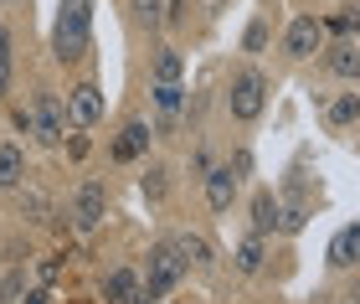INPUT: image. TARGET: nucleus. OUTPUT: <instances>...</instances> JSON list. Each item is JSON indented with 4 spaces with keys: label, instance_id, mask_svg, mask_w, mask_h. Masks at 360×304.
I'll return each mask as SVG.
<instances>
[{
    "label": "nucleus",
    "instance_id": "1",
    "mask_svg": "<svg viewBox=\"0 0 360 304\" xmlns=\"http://www.w3.org/2000/svg\"><path fill=\"white\" fill-rule=\"evenodd\" d=\"M88 26H93V0H62L57 15V57L77 62L88 52Z\"/></svg>",
    "mask_w": 360,
    "mask_h": 304
},
{
    "label": "nucleus",
    "instance_id": "2",
    "mask_svg": "<svg viewBox=\"0 0 360 304\" xmlns=\"http://www.w3.org/2000/svg\"><path fill=\"white\" fill-rule=\"evenodd\" d=\"M21 129L37 134L41 145H62V134H68V114H62V99H57V93H41L31 108H21Z\"/></svg>",
    "mask_w": 360,
    "mask_h": 304
},
{
    "label": "nucleus",
    "instance_id": "3",
    "mask_svg": "<svg viewBox=\"0 0 360 304\" xmlns=\"http://www.w3.org/2000/svg\"><path fill=\"white\" fill-rule=\"evenodd\" d=\"M180 274H186V263H180L175 243L155 248V253H150V274H144V294H139V304H144V299H165L175 284H180Z\"/></svg>",
    "mask_w": 360,
    "mask_h": 304
},
{
    "label": "nucleus",
    "instance_id": "4",
    "mask_svg": "<svg viewBox=\"0 0 360 304\" xmlns=\"http://www.w3.org/2000/svg\"><path fill=\"white\" fill-rule=\"evenodd\" d=\"M263 103H268V77L263 72H242L232 83V114L237 119H257Z\"/></svg>",
    "mask_w": 360,
    "mask_h": 304
},
{
    "label": "nucleus",
    "instance_id": "5",
    "mask_svg": "<svg viewBox=\"0 0 360 304\" xmlns=\"http://www.w3.org/2000/svg\"><path fill=\"white\" fill-rule=\"evenodd\" d=\"M103 186H98V181H88V186H77V196H72V222H77V227H83V232H93L98 227V222H103Z\"/></svg>",
    "mask_w": 360,
    "mask_h": 304
},
{
    "label": "nucleus",
    "instance_id": "6",
    "mask_svg": "<svg viewBox=\"0 0 360 304\" xmlns=\"http://www.w3.org/2000/svg\"><path fill=\"white\" fill-rule=\"evenodd\" d=\"M324 42V21H314V15H299V21L288 26V52L293 57H314Z\"/></svg>",
    "mask_w": 360,
    "mask_h": 304
},
{
    "label": "nucleus",
    "instance_id": "7",
    "mask_svg": "<svg viewBox=\"0 0 360 304\" xmlns=\"http://www.w3.org/2000/svg\"><path fill=\"white\" fill-rule=\"evenodd\" d=\"M68 108H72L77 124H98V119H103V93H98L93 83H77L68 93Z\"/></svg>",
    "mask_w": 360,
    "mask_h": 304
},
{
    "label": "nucleus",
    "instance_id": "8",
    "mask_svg": "<svg viewBox=\"0 0 360 304\" xmlns=\"http://www.w3.org/2000/svg\"><path fill=\"white\" fill-rule=\"evenodd\" d=\"M330 263H335V268H355V263H360V222H350V227H340V232H335V243H330Z\"/></svg>",
    "mask_w": 360,
    "mask_h": 304
},
{
    "label": "nucleus",
    "instance_id": "9",
    "mask_svg": "<svg viewBox=\"0 0 360 304\" xmlns=\"http://www.w3.org/2000/svg\"><path fill=\"white\" fill-rule=\"evenodd\" d=\"M103 299L108 304H139V279L129 274V268H113L103 279Z\"/></svg>",
    "mask_w": 360,
    "mask_h": 304
},
{
    "label": "nucleus",
    "instance_id": "10",
    "mask_svg": "<svg viewBox=\"0 0 360 304\" xmlns=\"http://www.w3.org/2000/svg\"><path fill=\"white\" fill-rule=\"evenodd\" d=\"M237 196V175L232 170H211L206 175V201H211V212H226Z\"/></svg>",
    "mask_w": 360,
    "mask_h": 304
},
{
    "label": "nucleus",
    "instance_id": "11",
    "mask_svg": "<svg viewBox=\"0 0 360 304\" xmlns=\"http://www.w3.org/2000/svg\"><path fill=\"white\" fill-rule=\"evenodd\" d=\"M144 145H150V129H144V124H129V129L113 139V160H134Z\"/></svg>",
    "mask_w": 360,
    "mask_h": 304
},
{
    "label": "nucleus",
    "instance_id": "12",
    "mask_svg": "<svg viewBox=\"0 0 360 304\" xmlns=\"http://www.w3.org/2000/svg\"><path fill=\"white\" fill-rule=\"evenodd\" d=\"M273 227H278V201H273L268 191H263V196L252 201V232L263 237V232H273Z\"/></svg>",
    "mask_w": 360,
    "mask_h": 304
},
{
    "label": "nucleus",
    "instance_id": "13",
    "mask_svg": "<svg viewBox=\"0 0 360 304\" xmlns=\"http://www.w3.org/2000/svg\"><path fill=\"white\" fill-rule=\"evenodd\" d=\"M324 62H330V72H340V77H360V52L355 46H335Z\"/></svg>",
    "mask_w": 360,
    "mask_h": 304
},
{
    "label": "nucleus",
    "instance_id": "14",
    "mask_svg": "<svg viewBox=\"0 0 360 304\" xmlns=\"http://www.w3.org/2000/svg\"><path fill=\"white\" fill-rule=\"evenodd\" d=\"M21 170H26V160L15 145H0V186H15L21 181Z\"/></svg>",
    "mask_w": 360,
    "mask_h": 304
},
{
    "label": "nucleus",
    "instance_id": "15",
    "mask_svg": "<svg viewBox=\"0 0 360 304\" xmlns=\"http://www.w3.org/2000/svg\"><path fill=\"white\" fill-rule=\"evenodd\" d=\"M175 253H180V263H201V268L211 263V248H206V237H191V232L175 243Z\"/></svg>",
    "mask_w": 360,
    "mask_h": 304
},
{
    "label": "nucleus",
    "instance_id": "16",
    "mask_svg": "<svg viewBox=\"0 0 360 304\" xmlns=\"http://www.w3.org/2000/svg\"><path fill=\"white\" fill-rule=\"evenodd\" d=\"M237 268H242V274H257V268H263V237H257V232L237 248Z\"/></svg>",
    "mask_w": 360,
    "mask_h": 304
},
{
    "label": "nucleus",
    "instance_id": "17",
    "mask_svg": "<svg viewBox=\"0 0 360 304\" xmlns=\"http://www.w3.org/2000/svg\"><path fill=\"white\" fill-rule=\"evenodd\" d=\"M180 83H155V103H160V114H165V124L175 119V108H180Z\"/></svg>",
    "mask_w": 360,
    "mask_h": 304
},
{
    "label": "nucleus",
    "instance_id": "18",
    "mask_svg": "<svg viewBox=\"0 0 360 304\" xmlns=\"http://www.w3.org/2000/svg\"><path fill=\"white\" fill-rule=\"evenodd\" d=\"M355 119H360V99L355 93H345V99L330 103V124H355Z\"/></svg>",
    "mask_w": 360,
    "mask_h": 304
},
{
    "label": "nucleus",
    "instance_id": "19",
    "mask_svg": "<svg viewBox=\"0 0 360 304\" xmlns=\"http://www.w3.org/2000/svg\"><path fill=\"white\" fill-rule=\"evenodd\" d=\"M155 83H180V52H160L155 57Z\"/></svg>",
    "mask_w": 360,
    "mask_h": 304
},
{
    "label": "nucleus",
    "instance_id": "20",
    "mask_svg": "<svg viewBox=\"0 0 360 304\" xmlns=\"http://www.w3.org/2000/svg\"><path fill=\"white\" fill-rule=\"evenodd\" d=\"M129 6H134V15H139L144 26H160V21H165V6H160V0H129Z\"/></svg>",
    "mask_w": 360,
    "mask_h": 304
},
{
    "label": "nucleus",
    "instance_id": "21",
    "mask_svg": "<svg viewBox=\"0 0 360 304\" xmlns=\"http://www.w3.org/2000/svg\"><path fill=\"white\" fill-rule=\"evenodd\" d=\"M304 217H309V212H304V201H293V206H283V212H278V227H283V232H299V227H304Z\"/></svg>",
    "mask_w": 360,
    "mask_h": 304
},
{
    "label": "nucleus",
    "instance_id": "22",
    "mask_svg": "<svg viewBox=\"0 0 360 304\" xmlns=\"http://www.w3.org/2000/svg\"><path fill=\"white\" fill-rule=\"evenodd\" d=\"M324 31H335V37H350V31H360V15L340 11V15H330V21H324Z\"/></svg>",
    "mask_w": 360,
    "mask_h": 304
},
{
    "label": "nucleus",
    "instance_id": "23",
    "mask_svg": "<svg viewBox=\"0 0 360 304\" xmlns=\"http://www.w3.org/2000/svg\"><path fill=\"white\" fill-rule=\"evenodd\" d=\"M6 83H11V37L0 26V93H6Z\"/></svg>",
    "mask_w": 360,
    "mask_h": 304
},
{
    "label": "nucleus",
    "instance_id": "24",
    "mask_svg": "<svg viewBox=\"0 0 360 304\" xmlns=\"http://www.w3.org/2000/svg\"><path fill=\"white\" fill-rule=\"evenodd\" d=\"M144 196H150V201L165 196V170H150V175H144Z\"/></svg>",
    "mask_w": 360,
    "mask_h": 304
},
{
    "label": "nucleus",
    "instance_id": "25",
    "mask_svg": "<svg viewBox=\"0 0 360 304\" xmlns=\"http://www.w3.org/2000/svg\"><path fill=\"white\" fill-rule=\"evenodd\" d=\"M257 46H268V26H263V21L248 26V52H257Z\"/></svg>",
    "mask_w": 360,
    "mask_h": 304
},
{
    "label": "nucleus",
    "instance_id": "26",
    "mask_svg": "<svg viewBox=\"0 0 360 304\" xmlns=\"http://www.w3.org/2000/svg\"><path fill=\"white\" fill-rule=\"evenodd\" d=\"M186 11H191V0H175V6H170V15H165V21H186Z\"/></svg>",
    "mask_w": 360,
    "mask_h": 304
},
{
    "label": "nucleus",
    "instance_id": "27",
    "mask_svg": "<svg viewBox=\"0 0 360 304\" xmlns=\"http://www.w3.org/2000/svg\"><path fill=\"white\" fill-rule=\"evenodd\" d=\"M31 304H46V294H31Z\"/></svg>",
    "mask_w": 360,
    "mask_h": 304
}]
</instances>
